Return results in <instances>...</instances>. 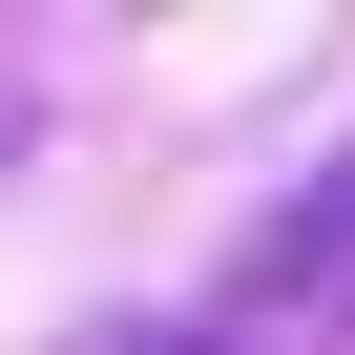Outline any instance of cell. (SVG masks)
<instances>
[{"label":"cell","instance_id":"cell-1","mask_svg":"<svg viewBox=\"0 0 355 355\" xmlns=\"http://www.w3.org/2000/svg\"><path fill=\"white\" fill-rule=\"evenodd\" d=\"M334 272H355V146L313 167V189H293V209H272L251 251H230V293H209V334H293V313H313Z\"/></svg>","mask_w":355,"mask_h":355}]
</instances>
